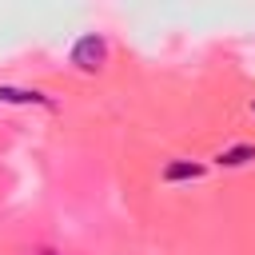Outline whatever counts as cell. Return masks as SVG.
<instances>
[{"instance_id":"6da1fadb","label":"cell","mask_w":255,"mask_h":255,"mask_svg":"<svg viewBox=\"0 0 255 255\" xmlns=\"http://www.w3.org/2000/svg\"><path fill=\"white\" fill-rule=\"evenodd\" d=\"M108 60H112V44H108L104 32H84V36H76L72 48H68V64H72L76 72H84V76L104 72Z\"/></svg>"},{"instance_id":"277c9868","label":"cell","mask_w":255,"mask_h":255,"mask_svg":"<svg viewBox=\"0 0 255 255\" xmlns=\"http://www.w3.org/2000/svg\"><path fill=\"white\" fill-rule=\"evenodd\" d=\"M0 104H12V108H48L56 112V100L40 88H12V84H0Z\"/></svg>"},{"instance_id":"3957f363","label":"cell","mask_w":255,"mask_h":255,"mask_svg":"<svg viewBox=\"0 0 255 255\" xmlns=\"http://www.w3.org/2000/svg\"><path fill=\"white\" fill-rule=\"evenodd\" d=\"M211 163L219 171H243V167H255V139H235L227 147H219L211 155Z\"/></svg>"},{"instance_id":"7a4b0ae2","label":"cell","mask_w":255,"mask_h":255,"mask_svg":"<svg viewBox=\"0 0 255 255\" xmlns=\"http://www.w3.org/2000/svg\"><path fill=\"white\" fill-rule=\"evenodd\" d=\"M207 175V163L203 159H191V155H171L159 163V183L167 187H179V183H195Z\"/></svg>"},{"instance_id":"8992f818","label":"cell","mask_w":255,"mask_h":255,"mask_svg":"<svg viewBox=\"0 0 255 255\" xmlns=\"http://www.w3.org/2000/svg\"><path fill=\"white\" fill-rule=\"evenodd\" d=\"M251 116H255V100H251Z\"/></svg>"},{"instance_id":"5b68a950","label":"cell","mask_w":255,"mask_h":255,"mask_svg":"<svg viewBox=\"0 0 255 255\" xmlns=\"http://www.w3.org/2000/svg\"><path fill=\"white\" fill-rule=\"evenodd\" d=\"M24 255H68L56 239H36V243H28L24 247Z\"/></svg>"}]
</instances>
